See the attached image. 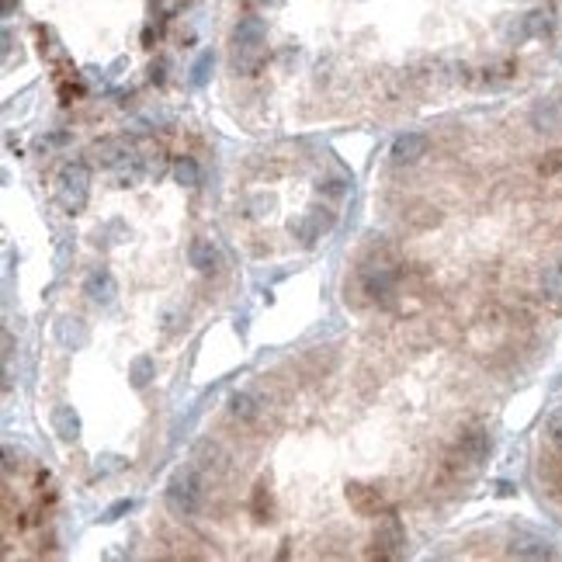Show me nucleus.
<instances>
[{
  "instance_id": "nucleus-1",
  "label": "nucleus",
  "mask_w": 562,
  "mask_h": 562,
  "mask_svg": "<svg viewBox=\"0 0 562 562\" xmlns=\"http://www.w3.org/2000/svg\"><path fill=\"white\" fill-rule=\"evenodd\" d=\"M267 56V28L257 14H247L233 28V70L236 73H257Z\"/></svg>"
},
{
  "instance_id": "nucleus-2",
  "label": "nucleus",
  "mask_w": 562,
  "mask_h": 562,
  "mask_svg": "<svg viewBox=\"0 0 562 562\" xmlns=\"http://www.w3.org/2000/svg\"><path fill=\"white\" fill-rule=\"evenodd\" d=\"M201 496H205L201 476H198L191 465L178 469V472L171 476V482H167V489H163L167 511H171L174 517H195L198 507H201Z\"/></svg>"
},
{
  "instance_id": "nucleus-3",
  "label": "nucleus",
  "mask_w": 562,
  "mask_h": 562,
  "mask_svg": "<svg viewBox=\"0 0 562 562\" xmlns=\"http://www.w3.org/2000/svg\"><path fill=\"white\" fill-rule=\"evenodd\" d=\"M90 198V171L84 163H66L60 174H56V205L63 212H80Z\"/></svg>"
},
{
  "instance_id": "nucleus-4",
  "label": "nucleus",
  "mask_w": 562,
  "mask_h": 562,
  "mask_svg": "<svg viewBox=\"0 0 562 562\" xmlns=\"http://www.w3.org/2000/svg\"><path fill=\"white\" fill-rule=\"evenodd\" d=\"M403 548H406V528H403V521L392 514V511H385L382 521H378V528H375V548H371V555H378V559H400Z\"/></svg>"
},
{
  "instance_id": "nucleus-5",
  "label": "nucleus",
  "mask_w": 562,
  "mask_h": 562,
  "mask_svg": "<svg viewBox=\"0 0 562 562\" xmlns=\"http://www.w3.org/2000/svg\"><path fill=\"white\" fill-rule=\"evenodd\" d=\"M90 160L97 167H104V171H115V167L132 160V143L125 136H104L90 146Z\"/></svg>"
},
{
  "instance_id": "nucleus-6",
  "label": "nucleus",
  "mask_w": 562,
  "mask_h": 562,
  "mask_svg": "<svg viewBox=\"0 0 562 562\" xmlns=\"http://www.w3.org/2000/svg\"><path fill=\"white\" fill-rule=\"evenodd\" d=\"M326 230H333V212L330 208H319V205H313L299 222H292V233H295V240H302L306 247H313Z\"/></svg>"
},
{
  "instance_id": "nucleus-7",
  "label": "nucleus",
  "mask_w": 562,
  "mask_h": 562,
  "mask_svg": "<svg viewBox=\"0 0 562 562\" xmlns=\"http://www.w3.org/2000/svg\"><path fill=\"white\" fill-rule=\"evenodd\" d=\"M84 295L94 302V306H111L119 299V281L108 267H94L87 278H84Z\"/></svg>"
},
{
  "instance_id": "nucleus-8",
  "label": "nucleus",
  "mask_w": 562,
  "mask_h": 562,
  "mask_svg": "<svg viewBox=\"0 0 562 562\" xmlns=\"http://www.w3.org/2000/svg\"><path fill=\"white\" fill-rule=\"evenodd\" d=\"M427 146L430 143H427L424 132H403V136H396L389 156H392V163H396V167H413V163H420L427 156Z\"/></svg>"
},
{
  "instance_id": "nucleus-9",
  "label": "nucleus",
  "mask_w": 562,
  "mask_h": 562,
  "mask_svg": "<svg viewBox=\"0 0 562 562\" xmlns=\"http://www.w3.org/2000/svg\"><path fill=\"white\" fill-rule=\"evenodd\" d=\"M347 503L361 514V517H378L385 514V496L375 489V486H365V482H351L347 486Z\"/></svg>"
},
{
  "instance_id": "nucleus-10",
  "label": "nucleus",
  "mask_w": 562,
  "mask_h": 562,
  "mask_svg": "<svg viewBox=\"0 0 562 562\" xmlns=\"http://www.w3.org/2000/svg\"><path fill=\"white\" fill-rule=\"evenodd\" d=\"M56 341H60V347H66V351H80L90 341V330L80 316H63L60 323H56Z\"/></svg>"
},
{
  "instance_id": "nucleus-11",
  "label": "nucleus",
  "mask_w": 562,
  "mask_h": 562,
  "mask_svg": "<svg viewBox=\"0 0 562 562\" xmlns=\"http://www.w3.org/2000/svg\"><path fill=\"white\" fill-rule=\"evenodd\" d=\"M511 555H517V559H552L555 548H552L548 538L531 535V531H521V535H514V541H511Z\"/></svg>"
},
{
  "instance_id": "nucleus-12",
  "label": "nucleus",
  "mask_w": 562,
  "mask_h": 562,
  "mask_svg": "<svg viewBox=\"0 0 562 562\" xmlns=\"http://www.w3.org/2000/svg\"><path fill=\"white\" fill-rule=\"evenodd\" d=\"M188 260H191V267H195L198 274H212V271L219 267V247H215V240L195 236V240H191V250H188Z\"/></svg>"
},
{
  "instance_id": "nucleus-13",
  "label": "nucleus",
  "mask_w": 562,
  "mask_h": 562,
  "mask_svg": "<svg viewBox=\"0 0 562 562\" xmlns=\"http://www.w3.org/2000/svg\"><path fill=\"white\" fill-rule=\"evenodd\" d=\"M230 417L240 420V424H254L260 417V396H257V392H250V389L233 392V396H230Z\"/></svg>"
},
{
  "instance_id": "nucleus-14",
  "label": "nucleus",
  "mask_w": 562,
  "mask_h": 562,
  "mask_svg": "<svg viewBox=\"0 0 562 562\" xmlns=\"http://www.w3.org/2000/svg\"><path fill=\"white\" fill-rule=\"evenodd\" d=\"M52 430L60 434V441H77L80 437V417L70 403H60L52 410Z\"/></svg>"
},
{
  "instance_id": "nucleus-15",
  "label": "nucleus",
  "mask_w": 562,
  "mask_h": 562,
  "mask_svg": "<svg viewBox=\"0 0 562 562\" xmlns=\"http://www.w3.org/2000/svg\"><path fill=\"white\" fill-rule=\"evenodd\" d=\"M156 375V365H153V358H136L132 365H129V385L132 389H146L149 385V378Z\"/></svg>"
},
{
  "instance_id": "nucleus-16",
  "label": "nucleus",
  "mask_w": 562,
  "mask_h": 562,
  "mask_svg": "<svg viewBox=\"0 0 562 562\" xmlns=\"http://www.w3.org/2000/svg\"><path fill=\"white\" fill-rule=\"evenodd\" d=\"M541 295L548 302H562V264H555L541 274Z\"/></svg>"
},
{
  "instance_id": "nucleus-17",
  "label": "nucleus",
  "mask_w": 562,
  "mask_h": 562,
  "mask_svg": "<svg viewBox=\"0 0 562 562\" xmlns=\"http://www.w3.org/2000/svg\"><path fill=\"white\" fill-rule=\"evenodd\" d=\"M174 181L184 184V188H195V184L201 181V171H198V163H195L191 156H181V160L174 163Z\"/></svg>"
},
{
  "instance_id": "nucleus-18",
  "label": "nucleus",
  "mask_w": 562,
  "mask_h": 562,
  "mask_svg": "<svg viewBox=\"0 0 562 562\" xmlns=\"http://www.w3.org/2000/svg\"><path fill=\"white\" fill-rule=\"evenodd\" d=\"M212 66H215V56H212V52H201L198 60H195V66H191V87H201V84L208 80Z\"/></svg>"
},
{
  "instance_id": "nucleus-19",
  "label": "nucleus",
  "mask_w": 562,
  "mask_h": 562,
  "mask_svg": "<svg viewBox=\"0 0 562 562\" xmlns=\"http://www.w3.org/2000/svg\"><path fill=\"white\" fill-rule=\"evenodd\" d=\"M545 437H548L555 448H562V406H555V410L545 417Z\"/></svg>"
},
{
  "instance_id": "nucleus-20",
  "label": "nucleus",
  "mask_w": 562,
  "mask_h": 562,
  "mask_svg": "<svg viewBox=\"0 0 562 562\" xmlns=\"http://www.w3.org/2000/svg\"><path fill=\"white\" fill-rule=\"evenodd\" d=\"M132 507H136L132 500H119V503H111V507L104 511V521H119V517H122V514H129Z\"/></svg>"
},
{
  "instance_id": "nucleus-21",
  "label": "nucleus",
  "mask_w": 562,
  "mask_h": 562,
  "mask_svg": "<svg viewBox=\"0 0 562 562\" xmlns=\"http://www.w3.org/2000/svg\"><path fill=\"white\" fill-rule=\"evenodd\" d=\"M139 178H143L139 167H129V171H122V174H119V188H129V184H136Z\"/></svg>"
},
{
  "instance_id": "nucleus-22",
  "label": "nucleus",
  "mask_w": 562,
  "mask_h": 562,
  "mask_svg": "<svg viewBox=\"0 0 562 562\" xmlns=\"http://www.w3.org/2000/svg\"><path fill=\"white\" fill-rule=\"evenodd\" d=\"M60 143H66V132H56V136H49V139H42L38 146H42V149H49V146H60Z\"/></svg>"
},
{
  "instance_id": "nucleus-23",
  "label": "nucleus",
  "mask_w": 562,
  "mask_h": 562,
  "mask_svg": "<svg viewBox=\"0 0 562 562\" xmlns=\"http://www.w3.org/2000/svg\"><path fill=\"white\" fill-rule=\"evenodd\" d=\"M254 8H271V4H278V0H250Z\"/></svg>"
},
{
  "instance_id": "nucleus-24",
  "label": "nucleus",
  "mask_w": 562,
  "mask_h": 562,
  "mask_svg": "<svg viewBox=\"0 0 562 562\" xmlns=\"http://www.w3.org/2000/svg\"><path fill=\"white\" fill-rule=\"evenodd\" d=\"M14 8V0H4V11H11Z\"/></svg>"
}]
</instances>
